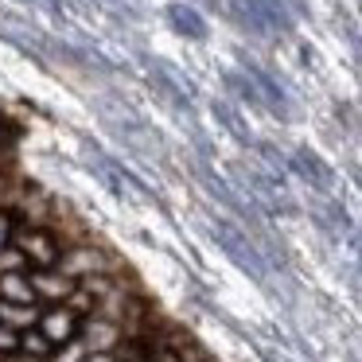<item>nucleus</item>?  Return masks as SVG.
<instances>
[{"label": "nucleus", "instance_id": "9", "mask_svg": "<svg viewBox=\"0 0 362 362\" xmlns=\"http://www.w3.org/2000/svg\"><path fill=\"white\" fill-rule=\"evenodd\" d=\"M0 300H4V304H35V292H32L28 273L0 276ZM35 308H40V304H35Z\"/></svg>", "mask_w": 362, "mask_h": 362}, {"label": "nucleus", "instance_id": "3", "mask_svg": "<svg viewBox=\"0 0 362 362\" xmlns=\"http://www.w3.org/2000/svg\"><path fill=\"white\" fill-rule=\"evenodd\" d=\"M78 327H82V315H74L71 308H63V304L40 308V323H35V331H40L55 351L63 343H71V339H78Z\"/></svg>", "mask_w": 362, "mask_h": 362}, {"label": "nucleus", "instance_id": "13", "mask_svg": "<svg viewBox=\"0 0 362 362\" xmlns=\"http://www.w3.org/2000/svg\"><path fill=\"white\" fill-rule=\"evenodd\" d=\"M86 354H90V351L82 346V339H71V343H63L55 354H51V362H82Z\"/></svg>", "mask_w": 362, "mask_h": 362}, {"label": "nucleus", "instance_id": "1", "mask_svg": "<svg viewBox=\"0 0 362 362\" xmlns=\"http://www.w3.org/2000/svg\"><path fill=\"white\" fill-rule=\"evenodd\" d=\"M12 245L24 253L32 269H55L59 253H63L59 238L51 234V230H40V226H16V234H12Z\"/></svg>", "mask_w": 362, "mask_h": 362}, {"label": "nucleus", "instance_id": "11", "mask_svg": "<svg viewBox=\"0 0 362 362\" xmlns=\"http://www.w3.org/2000/svg\"><path fill=\"white\" fill-rule=\"evenodd\" d=\"M292 168H296L304 180H315V183H327L331 180V172L323 168V160L312 156V152H296V156H292Z\"/></svg>", "mask_w": 362, "mask_h": 362}, {"label": "nucleus", "instance_id": "7", "mask_svg": "<svg viewBox=\"0 0 362 362\" xmlns=\"http://www.w3.org/2000/svg\"><path fill=\"white\" fill-rule=\"evenodd\" d=\"M168 24H172L180 35H187V40H203L206 35L203 16H199L191 4H172V8H168Z\"/></svg>", "mask_w": 362, "mask_h": 362}, {"label": "nucleus", "instance_id": "14", "mask_svg": "<svg viewBox=\"0 0 362 362\" xmlns=\"http://www.w3.org/2000/svg\"><path fill=\"white\" fill-rule=\"evenodd\" d=\"M214 117H218V121H226V129H230V133H234V136H242V141H245V129H242V117H238V113L230 110L226 102H214Z\"/></svg>", "mask_w": 362, "mask_h": 362}, {"label": "nucleus", "instance_id": "18", "mask_svg": "<svg viewBox=\"0 0 362 362\" xmlns=\"http://www.w3.org/2000/svg\"><path fill=\"white\" fill-rule=\"evenodd\" d=\"M35 4H40V8H47V12H51V16H63V8H59L55 0H35Z\"/></svg>", "mask_w": 362, "mask_h": 362}, {"label": "nucleus", "instance_id": "19", "mask_svg": "<svg viewBox=\"0 0 362 362\" xmlns=\"http://www.w3.org/2000/svg\"><path fill=\"white\" fill-rule=\"evenodd\" d=\"M16 362H40V358H24V354H20V358Z\"/></svg>", "mask_w": 362, "mask_h": 362}, {"label": "nucleus", "instance_id": "5", "mask_svg": "<svg viewBox=\"0 0 362 362\" xmlns=\"http://www.w3.org/2000/svg\"><path fill=\"white\" fill-rule=\"evenodd\" d=\"M78 339H82V346L94 354V351H113L117 343H125V331H121L117 323L102 320V315H86L82 327H78Z\"/></svg>", "mask_w": 362, "mask_h": 362}, {"label": "nucleus", "instance_id": "20", "mask_svg": "<svg viewBox=\"0 0 362 362\" xmlns=\"http://www.w3.org/2000/svg\"><path fill=\"white\" fill-rule=\"evenodd\" d=\"M136 362H152V354H148V358H136Z\"/></svg>", "mask_w": 362, "mask_h": 362}, {"label": "nucleus", "instance_id": "17", "mask_svg": "<svg viewBox=\"0 0 362 362\" xmlns=\"http://www.w3.org/2000/svg\"><path fill=\"white\" fill-rule=\"evenodd\" d=\"M82 362H117V354L113 351H94V354H86Z\"/></svg>", "mask_w": 362, "mask_h": 362}, {"label": "nucleus", "instance_id": "4", "mask_svg": "<svg viewBox=\"0 0 362 362\" xmlns=\"http://www.w3.org/2000/svg\"><path fill=\"white\" fill-rule=\"evenodd\" d=\"M28 281H32V292H35V304L40 308L43 304L55 308V304H63V300L74 292V281H66L63 273H55V269H32Z\"/></svg>", "mask_w": 362, "mask_h": 362}, {"label": "nucleus", "instance_id": "12", "mask_svg": "<svg viewBox=\"0 0 362 362\" xmlns=\"http://www.w3.org/2000/svg\"><path fill=\"white\" fill-rule=\"evenodd\" d=\"M28 257L24 253L16 250V245H4V250H0V276H8V273H28Z\"/></svg>", "mask_w": 362, "mask_h": 362}, {"label": "nucleus", "instance_id": "8", "mask_svg": "<svg viewBox=\"0 0 362 362\" xmlns=\"http://www.w3.org/2000/svg\"><path fill=\"white\" fill-rule=\"evenodd\" d=\"M0 323H4V327L8 331H32L35 323H40V308L35 304H4V300H0Z\"/></svg>", "mask_w": 362, "mask_h": 362}, {"label": "nucleus", "instance_id": "16", "mask_svg": "<svg viewBox=\"0 0 362 362\" xmlns=\"http://www.w3.org/2000/svg\"><path fill=\"white\" fill-rule=\"evenodd\" d=\"M0 354H20V335L0 323Z\"/></svg>", "mask_w": 362, "mask_h": 362}, {"label": "nucleus", "instance_id": "2", "mask_svg": "<svg viewBox=\"0 0 362 362\" xmlns=\"http://www.w3.org/2000/svg\"><path fill=\"white\" fill-rule=\"evenodd\" d=\"M113 269V261L105 257L102 250H94V245H74V250H63L59 253V261H55V273H63L66 281H86V276H102V273H110Z\"/></svg>", "mask_w": 362, "mask_h": 362}, {"label": "nucleus", "instance_id": "6", "mask_svg": "<svg viewBox=\"0 0 362 362\" xmlns=\"http://www.w3.org/2000/svg\"><path fill=\"white\" fill-rule=\"evenodd\" d=\"M90 168H94L98 175H102L105 183H110L113 191H121V195H125V191H136L141 187V183L133 180V175L125 172V168L117 164V160H110V156H102V152H94V160H90Z\"/></svg>", "mask_w": 362, "mask_h": 362}, {"label": "nucleus", "instance_id": "15", "mask_svg": "<svg viewBox=\"0 0 362 362\" xmlns=\"http://www.w3.org/2000/svg\"><path fill=\"white\" fill-rule=\"evenodd\" d=\"M16 214L12 211H0V250H4V245H12V234H16Z\"/></svg>", "mask_w": 362, "mask_h": 362}, {"label": "nucleus", "instance_id": "10", "mask_svg": "<svg viewBox=\"0 0 362 362\" xmlns=\"http://www.w3.org/2000/svg\"><path fill=\"white\" fill-rule=\"evenodd\" d=\"M20 354H24V358H51V354H55V346L47 343V339L40 335V331H20Z\"/></svg>", "mask_w": 362, "mask_h": 362}]
</instances>
